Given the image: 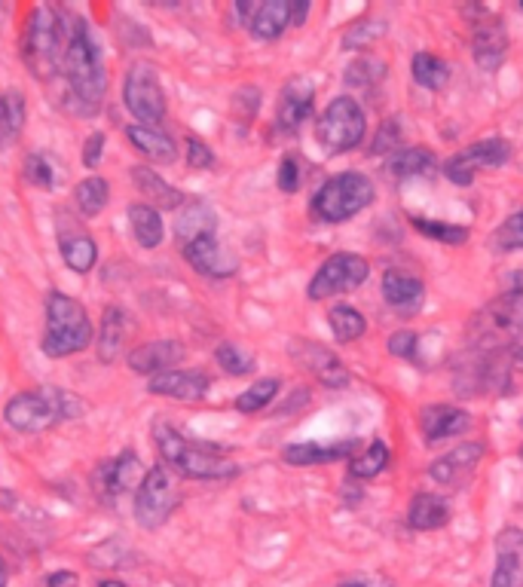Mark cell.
<instances>
[{
	"label": "cell",
	"instance_id": "cell-17",
	"mask_svg": "<svg viewBox=\"0 0 523 587\" xmlns=\"http://www.w3.org/2000/svg\"><path fill=\"white\" fill-rule=\"evenodd\" d=\"M490 587H523V529L502 526L496 532V566Z\"/></svg>",
	"mask_w": 523,
	"mask_h": 587
},
{
	"label": "cell",
	"instance_id": "cell-40",
	"mask_svg": "<svg viewBox=\"0 0 523 587\" xmlns=\"http://www.w3.org/2000/svg\"><path fill=\"white\" fill-rule=\"evenodd\" d=\"M282 383L276 377H267V380H257L254 386H248L239 398H236V410L239 413H260L276 395H279Z\"/></svg>",
	"mask_w": 523,
	"mask_h": 587
},
{
	"label": "cell",
	"instance_id": "cell-54",
	"mask_svg": "<svg viewBox=\"0 0 523 587\" xmlns=\"http://www.w3.org/2000/svg\"><path fill=\"white\" fill-rule=\"evenodd\" d=\"M511 355H514V361H523V340H517V346L511 349Z\"/></svg>",
	"mask_w": 523,
	"mask_h": 587
},
{
	"label": "cell",
	"instance_id": "cell-35",
	"mask_svg": "<svg viewBox=\"0 0 523 587\" xmlns=\"http://www.w3.org/2000/svg\"><path fill=\"white\" fill-rule=\"evenodd\" d=\"M410 74H413V80L420 83L423 89L438 92V89H444L450 83V74L453 71H450V65L444 59L432 56V52H416L413 62H410Z\"/></svg>",
	"mask_w": 523,
	"mask_h": 587
},
{
	"label": "cell",
	"instance_id": "cell-58",
	"mask_svg": "<svg viewBox=\"0 0 523 587\" xmlns=\"http://www.w3.org/2000/svg\"><path fill=\"white\" fill-rule=\"evenodd\" d=\"M520 462H523V450H520Z\"/></svg>",
	"mask_w": 523,
	"mask_h": 587
},
{
	"label": "cell",
	"instance_id": "cell-8",
	"mask_svg": "<svg viewBox=\"0 0 523 587\" xmlns=\"http://www.w3.org/2000/svg\"><path fill=\"white\" fill-rule=\"evenodd\" d=\"M123 101L141 126H160L166 120V92L153 65L135 62L123 83Z\"/></svg>",
	"mask_w": 523,
	"mask_h": 587
},
{
	"label": "cell",
	"instance_id": "cell-42",
	"mask_svg": "<svg viewBox=\"0 0 523 587\" xmlns=\"http://www.w3.org/2000/svg\"><path fill=\"white\" fill-rule=\"evenodd\" d=\"M383 77H386V62L371 59V56L355 59V62L346 68V83L355 86V89H368V86L380 83Z\"/></svg>",
	"mask_w": 523,
	"mask_h": 587
},
{
	"label": "cell",
	"instance_id": "cell-46",
	"mask_svg": "<svg viewBox=\"0 0 523 587\" xmlns=\"http://www.w3.org/2000/svg\"><path fill=\"white\" fill-rule=\"evenodd\" d=\"M25 178L40 190H52V184H56V172H52V163L43 153H31L25 159Z\"/></svg>",
	"mask_w": 523,
	"mask_h": 587
},
{
	"label": "cell",
	"instance_id": "cell-41",
	"mask_svg": "<svg viewBox=\"0 0 523 587\" xmlns=\"http://www.w3.org/2000/svg\"><path fill=\"white\" fill-rule=\"evenodd\" d=\"M490 248L493 251H520L523 248V211H514V215H508L493 233H490Z\"/></svg>",
	"mask_w": 523,
	"mask_h": 587
},
{
	"label": "cell",
	"instance_id": "cell-43",
	"mask_svg": "<svg viewBox=\"0 0 523 587\" xmlns=\"http://www.w3.org/2000/svg\"><path fill=\"white\" fill-rule=\"evenodd\" d=\"M215 361L230 373V377H248V373L254 370V355H248L236 343H221L215 349Z\"/></svg>",
	"mask_w": 523,
	"mask_h": 587
},
{
	"label": "cell",
	"instance_id": "cell-30",
	"mask_svg": "<svg viewBox=\"0 0 523 587\" xmlns=\"http://www.w3.org/2000/svg\"><path fill=\"white\" fill-rule=\"evenodd\" d=\"M450 523V505L438 493H416L407 505V526L416 532H435Z\"/></svg>",
	"mask_w": 523,
	"mask_h": 587
},
{
	"label": "cell",
	"instance_id": "cell-1",
	"mask_svg": "<svg viewBox=\"0 0 523 587\" xmlns=\"http://www.w3.org/2000/svg\"><path fill=\"white\" fill-rule=\"evenodd\" d=\"M65 52H62V77L68 108L80 117H95L108 95V71H104L101 46L92 37L89 25L68 10H59Z\"/></svg>",
	"mask_w": 523,
	"mask_h": 587
},
{
	"label": "cell",
	"instance_id": "cell-21",
	"mask_svg": "<svg viewBox=\"0 0 523 587\" xmlns=\"http://www.w3.org/2000/svg\"><path fill=\"white\" fill-rule=\"evenodd\" d=\"M358 453V441L355 438H340L331 444H316V441H303V444H291L282 450V459L294 468H309V465H322V462H340V459H352Z\"/></svg>",
	"mask_w": 523,
	"mask_h": 587
},
{
	"label": "cell",
	"instance_id": "cell-27",
	"mask_svg": "<svg viewBox=\"0 0 523 587\" xmlns=\"http://www.w3.org/2000/svg\"><path fill=\"white\" fill-rule=\"evenodd\" d=\"M59 251H62L65 266H68V270H74L77 276L92 273V266H95V260H98V245H95V239H92L86 230H80L77 224H71V230H68L65 224L59 227Z\"/></svg>",
	"mask_w": 523,
	"mask_h": 587
},
{
	"label": "cell",
	"instance_id": "cell-55",
	"mask_svg": "<svg viewBox=\"0 0 523 587\" xmlns=\"http://www.w3.org/2000/svg\"><path fill=\"white\" fill-rule=\"evenodd\" d=\"M340 587H371L368 581H343Z\"/></svg>",
	"mask_w": 523,
	"mask_h": 587
},
{
	"label": "cell",
	"instance_id": "cell-28",
	"mask_svg": "<svg viewBox=\"0 0 523 587\" xmlns=\"http://www.w3.org/2000/svg\"><path fill=\"white\" fill-rule=\"evenodd\" d=\"M132 184L138 187V193L144 196V202L153 205L156 211H160V208L175 211V208H181L187 202V196L178 187H172L166 178H160V175H156L153 169H147V166H135L132 169Z\"/></svg>",
	"mask_w": 523,
	"mask_h": 587
},
{
	"label": "cell",
	"instance_id": "cell-48",
	"mask_svg": "<svg viewBox=\"0 0 523 587\" xmlns=\"http://www.w3.org/2000/svg\"><path fill=\"white\" fill-rule=\"evenodd\" d=\"M184 144H187V166H190V169L205 172V169H212V166H215V153H212V147H208L202 138L187 135Z\"/></svg>",
	"mask_w": 523,
	"mask_h": 587
},
{
	"label": "cell",
	"instance_id": "cell-15",
	"mask_svg": "<svg viewBox=\"0 0 523 587\" xmlns=\"http://www.w3.org/2000/svg\"><path fill=\"white\" fill-rule=\"evenodd\" d=\"M242 25L257 40H276L291 28V0H260V4H236Z\"/></svg>",
	"mask_w": 523,
	"mask_h": 587
},
{
	"label": "cell",
	"instance_id": "cell-32",
	"mask_svg": "<svg viewBox=\"0 0 523 587\" xmlns=\"http://www.w3.org/2000/svg\"><path fill=\"white\" fill-rule=\"evenodd\" d=\"M435 166V153L426 150V147H401L389 156V163H386V172L398 181L404 178H420L426 172H432Z\"/></svg>",
	"mask_w": 523,
	"mask_h": 587
},
{
	"label": "cell",
	"instance_id": "cell-29",
	"mask_svg": "<svg viewBox=\"0 0 523 587\" xmlns=\"http://www.w3.org/2000/svg\"><path fill=\"white\" fill-rule=\"evenodd\" d=\"M126 343V312L120 306H104L101 312V325L95 337V352L101 364H114L120 358V349Z\"/></svg>",
	"mask_w": 523,
	"mask_h": 587
},
{
	"label": "cell",
	"instance_id": "cell-47",
	"mask_svg": "<svg viewBox=\"0 0 523 587\" xmlns=\"http://www.w3.org/2000/svg\"><path fill=\"white\" fill-rule=\"evenodd\" d=\"M386 346H389V355L404 358V361H416V352H420V334L401 328V331H395V334L389 337Z\"/></svg>",
	"mask_w": 523,
	"mask_h": 587
},
{
	"label": "cell",
	"instance_id": "cell-24",
	"mask_svg": "<svg viewBox=\"0 0 523 587\" xmlns=\"http://www.w3.org/2000/svg\"><path fill=\"white\" fill-rule=\"evenodd\" d=\"M215 230H218V215L205 199H187L181 205V215L175 221V239L181 248H187L202 236H215Z\"/></svg>",
	"mask_w": 523,
	"mask_h": 587
},
{
	"label": "cell",
	"instance_id": "cell-25",
	"mask_svg": "<svg viewBox=\"0 0 523 587\" xmlns=\"http://www.w3.org/2000/svg\"><path fill=\"white\" fill-rule=\"evenodd\" d=\"M184 358V346L175 340H153L144 343L138 349L129 352V367L135 373H147V377H156V373L175 370V364Z\"/></svg>",
	"mask_w": 523,
	"mask_h": 587
},
{
	"label": "cell",
	"instance_id": "cell-20",
	"mask_svg": "<svg viewBox=\"0 0 523 587\" xmlns=\"http://www.w3.org/2000/svg\"><path fill=\"white\" fill-rule=\"evenodd\" d=\"M420 429L426 444H438L472 429V416H468V410L453 404H429L420 413Z\"/></svg>",
	"mask_w": 523,
	"mask_h": 587
},
{
	"label": "cell",
	"instance_id": "cell-26",
	"mask_svg": "<svg viewBox=\"0 0 523 587\" xmlns=\"http://www.w3.org/2000/svg\"><path fill=\"white\" fill-rule=\"evenodd\" d=\"M126 138L132 144V150H138L150 163H175L178 159V147L172 141V135L160 126H141L132 123L126 126Z\"/></svg>",
	"mask_w": 523,
	"mask_h": 587
},
{
	"label": "cell",
	"instance_id": "cell-57",
	"mask_svg": "<svg viewBox=\"0 0 523 587\" xmlns=\"http://www.w3.org/2000/svg\"><path fill=\"white\" fill-rule=\"evenodd\" d=\"M98 587H126V584H123V581H111V578H108V581H101Z\"/></svg>",
	"mask_w": 523,
	"mask_h": 587
},
{
	"label": "cell",
	"instance_id": "cell-50",
	"mask_svg": "<svg viewBox=\"0 0 523 587\" xmlns=\"http://www.w3.org/2000/svg\"><path fill=\"white\" fill-rule=\"evenodd\" d=\"M104 144H108V138H104V132H92V135L83 141V166H86L89 172H95V169L101 166Z\"/></svg>",
	"mask_w": 523,
	"mask_h": 587
},
{
	"label": "cell",
	"instance_id": "cell-12",
	"mask_svg": "<svg viewBox=\"0 0 523 587\" xmlns=\"http://www.w3.org/2000/svg\"><path fill=\"white\" fill-rule=\"evenodd\" d=\"M478 328L484 334V343H496L514 349L517 337L523 334V294L508 291L499 294L481 315H478Z\"/></svg>",
	"mask_w": 523,
	"mask_h": 587
},
{
	"label": "cell",
	"instance_id": "cell-38",
	"mask_svg": "<svg viewBox=\"0 0 523 587\" xmlns=\"http://www.w3.org/2000/svg\"><path fill=\"white\" fill-rule=\"evenodd\" d=\"M386 465H389V447L377 438L349 459V477L368 480V477H377Z\"/></svg>",
	"mask_w": 523,
	"mask_h": 587
},
{
	"label": "cell",
	"instance_id": "cell-31",
	"mask_svg": "<svg viewBox=\"0 0 523 587\" xmlns=\"http://www.w3.org/2000/svg\"><path fill=\"white\" fill-rule=\"evenodd\" d=\"M129 227H132V236L141 248H160L163 245V236H166V224L160 218V211L147 202H135L129 205Z\"/></svg>",
	"mask_w": 523,
	"mask_h": 587
},
{
	"label": "cell",
	"instance_id": "cell-5",
	"mask_svg": "<svg viewBox=\"0 0 523 587\" xmlns=\"http://www.w3.org/2000/svg\"><path fill=\"white\" fill-rule=\"evenodd\" d=\"M92 322L83 309L80 300L62 294V291H49L46 297V334H43V355L49 358H68L92 343Z\"/></svg>",
	"mask_w": 523,
	"mask_h": 587
},
{
	"label": "cell",
	"instance_id": "cell-45",
	"mask_svg": "<svg viewBox=\"0 0 523 587\" xmlns=\"http://www.w3.org/2000/svg\"><path fill=\"white\" fill-rule=\"evenodd\" d=\"M383 34H386V22H355L343 37V49H364Z\"/></svg>",
	"mask_w": 523,
	"mask_h": 587
},
{
	"label": "cell",
	"instance_id": "cell-22",
	"mask_svg": "<svg viewBox=\"0 0 523 587\" xmlns=\"http://www.w3.org/2000/svg\"><path fill=\"white\" fill-rule=\"evenodd\" d=\"M383 297H386V303L395 312L413 315V312H420V306L426 303V285H423V279H416L413 273L386 270L383 273Z\"/></svg>",
	"mask_w": 523,
	"mask_h": 587
},
{
	"label": "cell",
	"instance_id": "cell-19",
	"mask_svg": "<svg viewBox=\"0 0 523 587\" xmlns=\"http://www.w3.org/2000/svg\"><path fill=\"white\" fill-rule=\"evenodd\" d=\"M208 377L199 370H166V373H156V377H150L147 389L150 395H160V398H172V401H202L208 395Z\"/></svg>",
	"mask_w": 523,
	"mask_h": 587
},
{
	"label": "cell",
	"instance_id": "cell-34",
	"mask_svg": "<svg viewBox=\"0 0 523 587\" xmlns=\"http://www.w3.org/2000/svg\"><path fill=\"white\" fill-rule=\"evenodd\" d=\"M74 202H77L83 218H98L111 202V184L101 175H89L74 187Z\"/></svg>",
	"mask_w": 523,
	"mask_h": 587
},
{
	"label": "cell",
	"instance_id": "cell-49",
	"mask_svg": "<svg viewBox=\"0 0 523 587\" xmlns=\"http://www.w3.org/2000/svg\"><path fill=\"white\" fill-rule=\"evenodd\" d=\"M300 163H297V156H285L282 163H279V175H276V184L282 193H297L300 190Z\"/></svg>",
	"mask_w": 523,
	"mask_h": 587
},
{
	"label": "cell",
	"instance_id": "cell-56",
	"mask_svg": "<svg viewBox=\"0 0 523 587\" xmlns=\"http://www.w3.org/2000/svg\"><path fill=\"white\" fill-rule=\"evenodd\" d=\"M0 587H7V569H4V560H0Z\"/></svg>",
	"mask_w": 523,
	"mask_h": 587
},
{
	"label": "cell",
	"instance_id": "cell-4",
	"mask_svg": "<svg viewBox=\"0 0 523 587\" xmlns=\"http://www.w3.org/2000/svg\"><path fill=\"white\" fill-rule=\"evenodd\" d=\"M22 62L37 80H52L62 74V52H65V34L59 22V10L52 7H34L22 25L19 37Z\"/></svg>",
	"mask_w": 523,
	"mask_h": 587
},
{
	"label": "cell",
	"instance_id": "cell-13",
	"mask_svg": "<svg viewBox=\"0 0 523 587\" xmlns=\"http://www.w3.org/2000/svg\"><path fill=\"white\" fill-rule=\"evenodd\" d=\"M291 358L306 367L312 377L328 389H346L349 386V370L346 364L325 346L312 343V340H294L291 343Z\"/></svg>",
	"mask_w": 523,
	"mask_h": 587
},
{
	"label": "cell",
	"instance_id": "cell-59",
	"mask_svg": "<svg viewBox=\"0 0 523 587\" xmlns=\"http://www.w3.org/2000/svg\"><path fill=\"white\" fill-rule=\"evenodd\" d=\"M520 7H523V4H520Z\"/></svg>",
	"mask_w": 523,
	"mask_h": 587
},
{
	"label": "cell",
	"instance_id": "cell-10",
	"mask_svg": "<svg viewBox=\"0 0 523 587\" xmlns=\"http://www.w3.org/2000/svg\"><path fill=\"white\" fill-rule=\"evenodd\" d=\"M181 496L166 465H153L135 490V520L144 529H160L178 508Z\"/></svg>",
	"mask_w": 523,
	"mask_h": 587
},
{
	"label": "cell",
	"instance_id": "cell-18",
	"mask_svg": "<svg viewBox=\"0 0 523 587\" xmlns=\"http://www.w3.org/2000/svg\"><path fill=\"white\" fill-rule=\"evenodd\" d=\"M181 251H184V260L193 266V270H196L199 276H208V279H230V276H236V270H239L236 254H230V251L218 242V236H202V239L190 242V245L181 248Z\"/></svg>",
	"mask_w": 523,
	"mask_h": 587
},
{
	"label": "cell",
	"instance_id": "cell-3",
	"mask_svg": "<svg viewBox=\"0 0 523 587\" xmlns=\"http://www.w3.org/2000/svg\"><path fill=\"white\" fill-rule=\"evenodd\" d=\"M153 441L156 450H160L163 462L169 468H175L181 477H193V480H224L236 474V465L218 450V447H205V444H193L190 438H184L172 425L160 422L153 429Z\"/></svg>",
	"mask_w": 523,
	"mask_h": 587
},
{
	"label": "cell",
	"instance_id": "cell-14",
	"mask_svg": "<svg viewBox=\"0 0 523 587\" xmlns=\"http://www.w3.org/2000/svg\"><path fill=\"white\" fill-rule=\"evenodd\" d=\"M487 453V444L484 441H465V444H456L450 453L438 456L432 465H429V477L441 487H459L465 484L468 477L475 474V468L481 465Z\"/></svg>",
	"mask_w": 523,
	"mask_h": 587
},
{
	"label": "cell",
	"instance_id": "cell-7",
	"mask_svg": "<svg viewBox=\"0 0 523 587\" xmlns=\"http://www.w3.org/2000/svg\"><path fill=\"white\" fill-rule=\"evenodd\" d=\"M364 132H368V117L352 95H337L316 123V141L328 156L349 153L364 141Z\"/></svg>",
	"mask_w": 523,
	"mask_h": 587
},
{
	"label": "cell",
	"instance_id": "cell-37",
	"mask_svg": "<svg viewBox=\"0 0 523 587\" xmlns=\"http://www.w3.org/2000/svg\"><path fill=\"white\" fill-rule=\"evenodd\" d=\"M328 325H331V334L340 343H355V340L364 337V331H368V322H364V315L355 306H349V303H337L328 312Z\"/></svg>",
	"mask_w": 523,
	"mask_h": 587
},
{
	"label": "cell",
	"instance_id": "cell-23",
	"mask_svg": "<svg viewBox=\"0 0 523 587\" xmlns=\"http://www.w3.org/2000/svg\"><path fill=\"white\" fill-rule=\"evenodd\" d=\"M472 56H475L478 68H484V71H496L505 62V56H508V31L502 28V22H496V19L475 22Z\"/></svg>",
	"mask_w": 523,
	"mask_h": 587
},
{
	"label": "cell",
	"instance_id": "cell-39",
	"mask_svg": "<svg viewBox=\"0 0 523 587\" xmlns=\"http://www.w3.org/2000/svg\"><path fill=\"white\" fill-rule=\"evenodd\" d=\"M410 224L416 233H423L441 245H465L468 242V230L459 227V224H450V221H432V218H416L410 215Z\"/></svg>",
	"mask_w": 523,
	"mask_h": 587
},
{
	"label": "cell",
	"instance_id": "cell-52",
	"mask_svg": "<svg viewBox=\"0 0 523 587\" xmlns=\"http://www.w3.org/2000/svg\"><path fill=\"white\" fill-rule=\"evenodd\" d=\"M46 584H49V587H77L80 578H77L74 572H52V575L46 578Z\"/></svg>",
	"mask_w": 523,
	"mask_h": 587
},
{
	"label": "cell",
	"instance_id": "cell-33",
	"mask_svg": "<svg viewBox=\"0 0 523 587\" xmlns=\"http://www.w3.org/2000/svg\"><path fill=\"white\" fill-rule=\"evenodd\" d=\"M138 471V459L135 453H123L120 459L114 462H104L95 474V484L101 487V493H108V496H117L123 493L129 484H132V474Z\"/></svg>",
	"mask_w": 523,
	"mask_h": 587
},
{
	"label": "cell",
	"instance_id": "cell-51",
	"mask_svg": "<svg viewBox=\"0 0 523 587\" xmlns=\"http://www.w3.org/2000/svg\"><path fill=\"white\" fill-rule=\"evenodd\" d=\"M306 16H309L306 0H291V28H303Z\"/></svg>",
	"mask_w": 523,
	"mask_h": 587
},
{
	"label": "cell",
	"instance_id": "cell-36",
	"mask_svg": "<svg viewBox=\"0 0 523 587\" xmlns=\"http://www.w3.org/2000/svg\"><path fill=\"white\" fill-rule=\"evenodd\" d=\"M25 126V98L19 92L0 95V150L13 147Z\"/></svg>",
	"mask_w": 523,
	"mask_h": 587
},
{
	"label": "cell",
	"instance_id": "cell-11",
	"mask_svg": "<svg viewBox=\"0 0 523 587\" xmlns=\"http://www.w3.org/2000/svg\"><path fill=\"white\" fill-rule=\"evenodd\" d=\"M511 159V144L505 138H484L453 153L444 163V178L456 187H468L481 169H499Z\"/></svg>",
	"mask_w": 523,
	"mask_h": 587
},
{
	"label": "cell",
	"instance_id": "cell-2",
	"mask_svg": "<svg viewBox=\"0 0 523 587\" xmlns=\"http://www.w3.org/2000/svg\"><path fill=\"white\" fill-rule=\"evenodd\" d=\"M83 413H86V404L74 392H65L56 386L19 392L4 407V419L16 432H25V435L49 432L52 425H59L65 419H80Z\"/></svg>",
	"mask_w": 523,
	"mask_h": 587
},
{
	"label": "cell",
	"instance_id": "cell-53",
	"mask_svg": "<svg viewBox=\"0 0 523 587\" xmlns=\"http://www.w3.org/2000/svg\"><path fill=\"white\" fill-rule=\"evenodd\" d=\"M511 291H520V294H523V270H517V273H514V279H511Z\"/></svg>",
	"mask_w": 523,
	"mask_h": 587
},
{
	"label": "cell",
	"instance_id": "cell-6",
	"mask_svg": "<svg viewBox=\"0 0 523 587\" xmlns=\"http://www.w3.org/2000/svg\"><path fill=\"white\" fill-rule=\"evenodd\" d=\"M377 196V187L368 175L361 172H340L334 178H328L319 193L312 196V218L322 224H343L355 215H361Z\"/></svg>",
	"mask_w": 523,
	"mask_h": 587
},
{
	"label": "cell",
	"instance_id": "cell-44",
	"mask_svg": "<svg viewBox=\"0 0 523 587\" xmlns=\"http://www.w3.org/2000/svg\"><path fill=\"white\" fill-rule=\"evenodd\" d=\"M401 138H404V129H401V123L398 120H383L380 123V129H377V135H374V141H371V156H383V153H395V150H401Z\"/></svg>",
	"mask_w": 523,
	"mask_h": 587
},
{
	"label": "cell",
	"instance_id": "cell-9",
	"mask_svg": "<svg viewBox=\"0 0 523 587\" xmlns=\"http://www.w3.org/2000/svg\"><path fill=\"white\" fill-rule=\"evenodd\" d=\"M368 276H371L368 260H364L361 254H352V251H340V254H331L319 266L306 294H309V300L322 303V300H331V297H340L346 291L361 288L364 282H368Z\"/></svg>",
	"mask_w": 523,
	"mask_h": 587
},
{
	"label": "cell",
	"instance_id": "cell-16",
	"mask_svg": "<svg viewBox=\"0 0 523 587\" xmlns=\"http://www.w3.org/2000/svg\"><path fill=\"white\" fill-rule=\"evenodd\" d=\"M316 108V86L306 77H294L285 83L279 104H276V129L282 135H294Z\"/></svg>",
	"mask_w": 523,
	"mask_h": 587
}]
</instances>
